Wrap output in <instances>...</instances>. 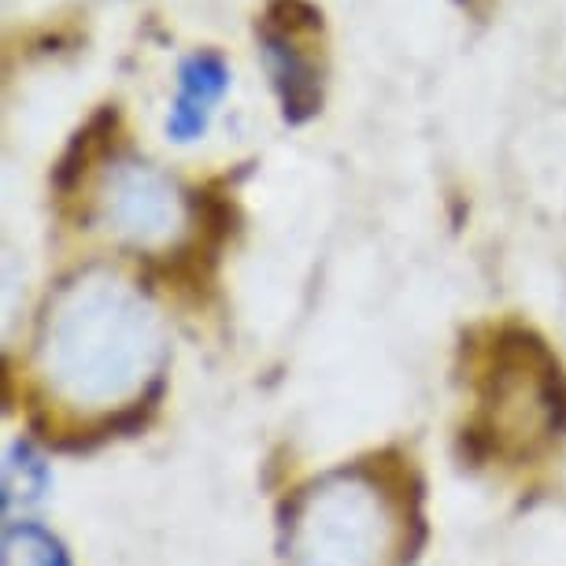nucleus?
Here are the masks:
<instances>
[{"instance_id": "1", "label": "nucleus", "mask_w": 566, "mask_h": 566, "mask_svg": "<svg viewBox=\"0 0 566 566\" xmlns=\"http://www.w3.org/2000/svg\"><path fill=\"white\" fill-rule=\"evenodd\" d=\"M45 359L71 397H119L153 367L156 323L148 307L119 282L82 277L49 323Z\"/></svg>"}, {"instance_id": "2", "label": "nucleus", "mask_w": 566, "mask_h": 566, "mask_svg": "<svg viewBox=\"0 0 566 566\" xmlns=\"http://www.w3.org/2000/svg\"><path fill=\"white\" fill-rule=\"evenodd\" d=\"M482 397L485 437L496 452H530L566 430V378L544 340L526 329H504L493 340Z\"/></svg>"}, {"instance_id": "3", "label": "nucleus", "mask_w": 566, "mask_h": 566, "mask_svg": "<svg viewBox=\"0 0 566 566\" xmlns=\"http://www.w3.org/2000/svg\"><path fill=\"white\" fill-rule=\"evenodd\" d=\"M389 548V518L378 493L334 478L301 496L290 522L296 566H378Z\"/></svg>"}, {"instance_id": "4", "label": "nucleus", "mask_w": 566, "mask_h": 566, "mask_svg": "<svg viewBox=\"0 0 566 566\" xmlns=\"http://www.w3.org/2000/svg\"><path fill=\"white\" fill-rule=\"evenodd\" d=\"M318 30H323L318 12L304 0H274L260 27L263 63L271 71V82L290 123L312 119L323 104V78H318V63L312 56V41Z\"/></svg>"}, {"instance_id": "5", "label": "nucleus", "mask_w": 566, "mask_h": 566, "mask_svg": "<svg viewBox=\"0 0 566 566\" xmlns=\"http://www.w3.org/2000/svg\"><path fill=\"white\" fill-rule=\"evenodd\" d=\"M101 219L123 241H134L142 249L164 244L181 227V197L178 186L156 167L123 159L112 164L101 178Z\"/></svg>"}, {"instance_id": "6", "label": "nucleus", "mask_w": 566, "mask_h": 566, "mask_svg": "<svg viewBox=\"0 0 566 566\" xmlns=\"http://www.w3.org/2000/svg\"><path fill=\"white\" fill-rule=\"evenodd\" d=\"M230 85V71L219 52H197L178 71V101L170 108L167 134L175 142H197L208 130L211 108L222 101Z\"/></svg>"}, {"instance_id": "7", "label": "nucleus", "mask_w": 566, "mask_h": 566, "mask_svg": "<svg viewBox=\"0 0 566 566\" xmlns=\"http://www.w3.org/2000/svg\"><path fill=\"white\" fill-rule=\"evenodd\" d=\"M49 482H52V474L34 444L19 441L8 448V455H4V511L8 515H12L15 507L41 504L49 493Z\"/></svg>"}, {"instance_id": "8", "label": "nucleus", "mask_w": 566, "mask_h": 566, "mask_svg": "<svg viewBox=\"0 0 566 566\" xmlns=\"http://www.w3.org/2000/svg\"><path fill=\"white\" fill-rule=\"evenodd\" d=\"M4 566H71V559L49 530L23 522L4 533Z\"/></svg>"}]
</instances>
